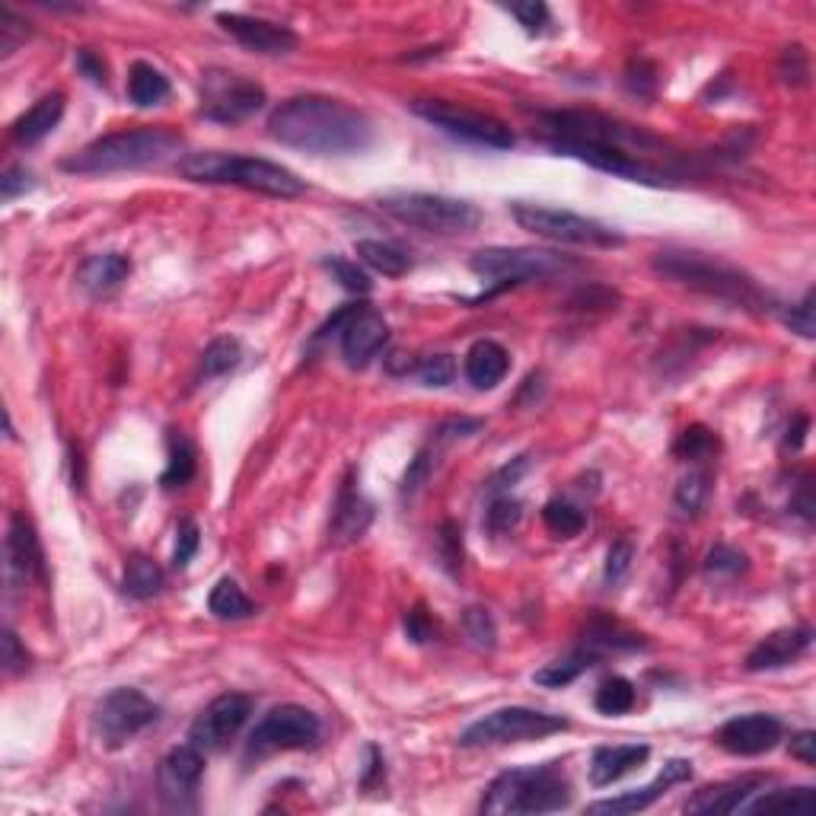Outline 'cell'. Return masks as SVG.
I'll list each match as a JSON object with an SVG mask.
<instances>
[{"instance_id":"obj_13","label":"cell","mask_w":816,"mask_h":816,"mask_svg":"<svg viewBox=\"0 0 816 816\" xmlns=\"http://www.w3.org/2000/svg\"><path fill=\"white\" fill-rule=\"evenodd\" d=\"M339 332L342 339V357L345 364L360 370L367 367L380 351L387 348L389 342V326L387 319L370 307H360V304H351V307H342L335 312L319 332H316V342Z\"/></svg>"},{"instance_id":"obj_20","label":"cell","mask_w":816,"mask_h":816,"mask_svg":"<svg viewBox=\"0 0 816 816\" xmlns=\"http://www.w3.org/2000/svg\"><path fill=\"white\" fill-rule=\"evenodd\" d=\"M784 734L781 721L772 714H740L731 718L721 731H718V743L734 753V756H762L769 749H776L778 740Z\"/></svg>"},{"instance_id":"obj_42","label":"cell","mask_w":816,"mask_h":816,"mask_svg":"<svg viewBox=\"0 0 816 816\" xmlns=\"http://www.w3.org/2000/svg\"><path fill=\"white\" fill-rule=\"evenodd\" d=\"M520 517H523V505L510 495H498L485 510V527H488V533L505 536L520 523Z\"/></svg>"},{"instance_id":"obj_40","label":"cell","mask_w":816,"mask_h":816,"mask_svg":"<svg viewBox=\"0 0 816 816\" xmlns=\"http://www.w3.org/2000/svg\"><path fill=\"white\" fill-rule=\"evenodd\" d=\"M705 498H708V472H689V475H683L679 478V485H676V495H673V505L676 510L683 513V517H696L705 505Z\"/></svg>"},{"instance_id":"obj_39","label":"cell","mask_w":816,"mask_h":816,"mask_svg":"<svg viewBox=\"0 0 816 816\" xmlns=\"http://www.w3.org/2000/svg\"><path fill=\"white\" fill-rule=\"evenodd\" d=\"M635 686L625 679V676H610V679H603L600 683V689H596V711L600 714H628L631 708H635Z\"/></svg>"},{"instance_id":"obj_4","label":"cell","mask_w":816,"mask_h":816,"mask_svg":"<svg viewBox=\"0 0 816 816\" xmlns=\"http://www.w3.org/2000/svg\"><path fill=\"white\" fill-rule=\"evenodd\" d=\"M651 265L666 281H676L689 291H699L705 297H714V300H724L731 307H743V310L753 312L769 310V294L749 274L731 269L724 262H714L701 252L666 249V252L654 256Z\"/></svg>"},{"instance_id":"obj_32","label":"cell","mask_w":816,"mask_h":816,"mask_svg":"<svg viewBox=\"0 0 816 816\" xmlns=\"http://www.w3.org/2000/svg\"><path fill=\"white\" fill-rule=\"evenodd\" d=\"M121 590L131 596V600H151L163 590V571L159 565L151 561L147 555L134 552L125 565V578H121Z\"/></svg>"},{"instance_id":"obj_19","label":"cell","mask_w":816,"mask_h":816,"mask_svg":"<svg viewBox=\"0 0 816 816\" xmlns=\"http://www.w3.org/2000/svg\"><path fill=\"white\" fill-rule=\"evenodd\" d=\"M217 23L224 33H230L243 48L256 55H291L297 48L294 29L272 23V20H259L246 13H217Z\"/></svg>"},{"instance_id":"obj_43","label":"cell","mask_w":816,"mask_h":816,"mask_svg":"<svg viewBox=\"0 0 816 816\" xmlns=\"http://www.w3.org/2000/svg\"><path fill=\"white\" fill-rule=\"evenodd\" d=\"M718 450V437L701 425H693V428L683 430L679 444H676V457L679 460H689V463H699V460H708L711 453Z\"/></svg>"},{"instance_id":"obj_46","label":"cell","mask_w":816,"mask_h":816,"mask_svg":"<svg viewBox=\"0 0 816 816\" xmlns=\"http://www.w3.org/2000/svg\"><path fill=\"white\" fill-rule=\"evenodd\" d=\"M778 74L788 86H804L807 78H811V64H807V51L804 45H791L781 51V61H778Z\"/></svg>"},{"instance_id":"obj_7","label":"cell","mask_w":816,"mask_h":816,"mask_svg":"<svg viewBox=\"0 0 816 816\" xmlns=\"http://www.w3.org/2000/svg\"><path fill=\"white\" fill-rule=\"evenodd\" d=\"M513 221L530 230L533 236H543L552 243H568V246H587V249H616L623 246L625 236L593 217L575 214L568 208H552L536 201H513L510 204Z\"/></svg>"},{"instance_id":"obj_9","label":"cell","mask_w":816,"mask_h":816,"mask_svg":"<svg viewBox=\"0 0 816 816\" xmlns=\"http://www.w3.org/2000/svg\"><path fill=\"white\" fill-rule=\"evenodd\" d=\"M568 731V718L548 714L536 708H498L475 724H469L460 734V746H501V743H527V740H543L552 734Z\"/></svg>"},{"instance_id":"obj_38","label":"cell","mask_w":816,"mask_h":816,"mask_svg":"<svg viewBox=\"0 0 816 816\" xmlns=\"http://www.w3.org/2000/svg\"><path fill=\"white\" fill-rule=\"evenodd\" d=\"M543 523L552 536H558V540H571V536H578L583 527H587V517H583L581 507H575L571 501L555 498V501H548V505L543 507Z\"/></svg>"},{"instance_id":"obj_47","label":"cell","mask_w":816,"mask_h":816,"mask_svg":"<svg viewBox=\"0 0 816 816\" xmlns=\"http://www.w3.org/2000/svg\"><path fill=\"white\" fill-rule=\"evenodd\" d=\"M437 548H440V561H444L447 571H457V568L463 565V530H460L453 520H447V523L440 527Z\"/></svg>"},{"instance_id":"obj_29","label":"cell","mask_w":816,"mask_h":816,"mask_svg":"<svg viewBox=\"0 0 816 816\" xmlns=\"http://www.w3.org/2000/svg\"><path fill=\"white\" fill-rule=\"evenodd\" d=\"M169 78L163 71H156L154 64L147 61H134L131 71H128V99L141 109H151V106H159L166 96H169Z\"/></svg>"},{"instance_id":"obj_45","label":"cell","mask_w":816,"mask_h":816,"mask_svg":"<svg viewBox=\"0 0 816 816\" xmlns=\"http://www.w3.org/2000/svg\"><path fill=\"white\" fill-rule=\"evenodd\" d=\"M415 374L425 387H450L457 377V360L453 354H428L415 364Z\"/></svg>"},{"instance_id":"obj_2","label":"cell","mask_w":816,"mask_h":816,"mask_svg":"<svg viewBox=\"0 0 816 816\" xmlns=\"http://www.w3.org/2000/svg\"><path fill=\"white\" fill-rule=\"evenodd\" d=\"M179 147H182V138L173 128L144 125V128L96 138L83 151L61 159V169L78 173V176H109V173H125V169L156 166L173 154H179Z\"/></svg>"},{"instance_id":"obj_8","label":"cell","mask_w":816,"mask_h":816,"mask_svg":"<svg viewBox=\"0 0 816 816\" xmlns=\"http://www.w3.org/2000/svg\"><path fill=\"white\" fill-rule=\"evenodd\" d=\"M548 128L555 131L558 144H593V147H616L625 154L644 159L648 151H658L661 141L648 134L644 128H631L600 113H552L545 116Z\"/></svg>"},{"instance_id":"obj_15","label":"cell","mask_w":816,"mask_h":816,"mask_svg":"<svg viewBox=\"0 0 816 816\" xmlns=\"http://www.w3.org/2000/svg\"><path fill=\"white\" fill-rule=\"evenodd\" d=\"M265 106V90L230 71H208L201 80V116L221 125H236Z\"/></svg>"},{"instance_id":"obj_33","label":"cell","mask_w":816,"mask_h":816,"mask_svg":"<svg viewBox=\"0 0 816 816\" xmlns=\"http://www.w3.org/2000/svg\"><path fill=\"white\" fill-rule=\"evenodd\" d=\"M208 610L211 616L224 619V623H236V619H249L256 613L252 600L243 593V587L234 581V578H221L214 583L211 596H208Z\"/></svg>"},{"instance_id":"obj_31","label":"cell","mask_w":816,"mask_h":816,"mask_svg":"<svg viewBox=\"0 0 816 816\" xmlns=\"http://www.w3.org/2000/svg\"><path fill=\"white\" fill-rule=\"evenodd\" d=\"M166 444H169V463H166V472H163L159 485H163V488H182V485L192 482L194 469H198L194 444L182 434V430H169Z\"/></svg>"},{"instance_id":"obj_28","label":"cell","mask_w":816,"mask_h":816,"mask_svg":"<svg viewBox=\"0 0 816 816\" xmlns=\"http://www.w3.org/2000/svg\"><path fill=\"white\" fill-rule=\"evenodd\" d=\"M128 274H131V262L121 252H99V256H90L80 262L78 284L86 294L99 297V294L116 291Z\"/></svg>"},{"instance_id":"obj_17","label":"cell","mask_w":816,"mask_h":816,"mask_svg":"<svg viewBox=\"0 0 816 816\" xmlns=\"http://www.w3.org/2000/svg\"><path fill=\"white\" fill-rule=\"evenodd\" d=\"M252 714V699L243 693H224L211 701L189 728V743H194L204 753L224 749L230 740L239 734V728L249 721Z\"/></svg>"},{"instance_id":"obj_18","label":"cell","mask_w":816,"mask_h":816,"mask_svg":"<svg viewBox=\"0 0 816 816\" xmlns=\"http://www.w3.org/2000/svg\"><path fill=\"white\" fill-rule=\"evenodd\" d=\"M689 778H693V762H689V759H670V762L661 769V776L654 778L651 784L635 788V791H625V794H619V797L596 801V804H590L587 811H590V814H606V816L641 814V811H648L654 801H661L670 788H676V784H683V781H689Z\"/></svg>"},{"instance_id":"obj_44","label":"cell","mask_w":816,"mask_h":816,"mask_svg":"<svg viewBox=\"0 0 816 816\" xmlns=\"http://www.w3.org/2000/svg\"><path fill=\"white\" fill-rule=\"evenodd\" d=\"M740 571H746V555L734 545H714L705 555V575L708 578H734Z\"/></svg>"},{"instance_id":"obj_56","label":"cell","mask_w":816,"mask_h":816,"mask_svg":"<svg viewBox=\"0 0 816 816\" xmlns=\"http://www.w3.org/2000/svg\"><path fill=\"white\" fill-rule=\"evenodd\" d=\"M482 428V422L478 418H447V422H440L437 428H434V444H453V440H460V437H469V434H475V430Z\"/></svg>"},{"instance_id":"obj_25","label":"cell","mask_w":816,"mask_h":816,"mask_svg":"<svg viewBox=\"0 0 816 816\" xmlns=\"http://www.w3.org/2000/svg\"><path fill=\"white\" fill-rule=\"evenodd\" d=\"M648 756H651V746H644V743L600 746V749H593V759H590V781L596 788H606V784L628 776L631 769L644 766Z\"/></svg>"},{"instance_id":"obj_26","label":"cell","mask_w":816,"mask_h":816,"mask_svg":"<svg viewBox=\"0 0 816 816\" xmlns=\"http://www.w3.org/2000/svg\"><path fill=\"white\" fill-rule=\"evenodd\" d=\"M61 116H64V93H48L13 121L10 134L16 144H39L42 138H48L58 128Z\"/></svg>"},{"instance_id":"obj_57","label":"cell","mask_w":816,"mask_h":816,"mask_svg":"<svg viewBox=\"0 0 816 816\" xmlns=\"http://www.w3.org/2000/svg\"><path fill=\"white\" fill-rule=\"evenodd\" d=\"M26 663H29L26 648H23V644H20V638L7 628V631H3V670L13 676V673L26 670Z\"/></svg>"},{"instance_id":"obj_41","label":"cell","mask_w":816,"mask_h":816,"mask_svg":"<svg viewBox=\"0 0 816 816\" xmlns=\"http://www.w3.org/2000/svg\"><path fill=\"white\" fill-rule=\"evenodd\" d=\"M463 631L478 651H492L498 644V625L492 619V613L482 606H469L463 613Z\"/></svg>"},{"instance_id":"obj_34","label":"cell","mask_w":816,"mask_h":816,"mask_svg":"<svg viewBox=\"0 0 816 816\" xmlns=\"http://www.w3.org/2000/svg\"><path fill=\"white\" fill-rule=\"evenodd\" d=\"M746 811L749 814H776V811H781V814L814 816L816 794L814 788H781V791H772V794H762Z\"/></svg>"},{"instance_id":"obj_36","label":"cell","mask_w":816,"mask_h":816,"mask_svg":"<svg viewBox=\"0 0 816 816\" xmlns=\"http://www.w3.org/2000/svg\"><path fill=\"white\" fill-rule=\"evenodd\" d=\"M583 644H587L590 651H596V654H603V651H638V648H644V641H641L638 635L625 631L623 625L606 623V619H593V623H590Z\"/></svg>"},{"instance_id":"obj_5","label":"cell","mask_w":816,"mask_h":816,"mask_svg":"<svg viewBox=\"0 0 816 816\" xmlns=\"http://www.w3.org/2000/svg\"><path fill=\"white\" fill-rule=\"evenodd\" d=\"M179 173L192 182L208 186H239L249 192L272 194V198H297L307 192L304 179L287 166L256 156H236L224 151H198L179 159Z\"/></svg>"},{"instance_id":"obj_52","label":"cell","mask_w":816,"mask_h":816,"mask_svg":"<svg viewBox=\"0 0 816 816\" xmlns=\"http://www.w3.org/2000/svg\"><path fill=\"white\" fill-rule=\"evenodd\" d=\"M507 13L527 29V33H543L548 26V7L540 0H527V3H510Z\"/></svg>"},{"instance_id":"obj_12","label":"cell","mask_w":816,"mask_h":816,"mask_svg":"<svg viewBox=\"0 0 816 816\" xmlns=\"http://www.w3.org/2000/svg\"><path fill=\"white\" fill-rule=\"evenodd\" d=\"M319 737H322L319 714H312L304 705H277L249 734L246 756L262 759V756H272L281 749H307V746H316Z\"/></svg>"},{"instance_id":"obj_53","label":"cell","mask_w":816,"mask_h":816,"mask_svg":"<svg viewBox=\"0 0 816 816\" xmlns=\"http://www.w3.org/2000/svg\"><path fill=\"white\" fill-rule=\"evenodd\" d=\"M631 558H635V548L628 540H619V543H613L610 548V555H606V568H603V578L606 583H619L628 575V568H631Z\"/></svg>"},{"instance_id":"obj_23","label":"cell","mask_w":816,"mask_h":816,"mask_svg":"<svg viewBox=\"0 0 816 816\" xmlns=\"http://www.w3.org/2000/svg\"><path fill=\"white\" fill-rule=\"evenodd\" d=\"M814 641V631L811 628H781V631H772L769 638H762L749 658H746V670L749 673H766V670H781L788 663H794Z\"/></svg>"},{"instance_id":"obj_14","label":"cell","mask_w":816,"mask_h":816,"mask_svg":"<svg viewBox=\"0 0 816 816\" xmlns=\"http://www.w3.org/2000/svg\"><path fill=\"white\" fill-rule=\"evenodd\" d=\"M159 718V708L154 701L147 699L144 693L138 689H113L106 699L96 705V718H93V728H96V737L103 746L109 749H118L125 746L128 740H134L141 731H147L151 724H156Z\"/></svg>"},{"instance_id":"obj_6","label":"cell","mask_w":816,"mask_h":816,"mask_svg":"<svg viewBox=\"0 0 816 816\" xmlns=\"http://www.w3.org/2000/svg\"><path fill=\"white\" fill-rule=\"evenodd\" d=\"M380 211L392 221L434 236L472 234L482 224V211L466 198L430 192H389L377 198Z\"/></svg>"},{"instance_id":"obj_54","label":"cell","mask_w":816,"mask_h":816,"mask_svg":"<svg viewBox=\"0 0 816 816\" xmlns=\"http://www.w3.org/2000/svg\"><path fill=\"white\" fill-rule=\"evenodd\" d=\"M198 545H201V533H198V527H194L192 520H182V523H179V533H176L173 565H176V568H186V565L194 558Z\"/></svg>"},{"instance_id":"obj_16","label":"cell","mask_w":816,"mask_h":816,"mask_svg":"<svg viewBox=\"0 0 816 816\" xmlns=\"http://www.w3.org/2000/svg\"><path fill=\"white\" fill-rule=\"evenodd\" d=\"M201 776H204V749H198L194 743H182L176 749H169L159 762V797L169 811H192L198 801V788H201Z\"/></svg>"},{"instance_id":"obj_11","label":"cell","mask_w":816,"mask_h":816,"mask_svg":"<svg viewBox=\"0 0 816 816\" xmlns=\"http://www.w3.org/2000/svg\"><path fill=\"white\" fill-rule=\"evenodd\" d=\"M412 113L430 121L434 128H440L444 134L457 138V141L478 144V147H495V151L513 147V131L507 128L501 118L475 113V109L447 103V99H415Z\"/></svg>"},{"instance_id":"obj_27","label":"cell","mask_w":816,"mask_h":816,"mask_svg":"<svg viewBox=\"0 0 816 816\" xmlns=\"http://www.w3.org/2000/svg\"><path fill=\"white\" fill-rule=\"evenodd\" d=\"M463 370H466V380L475 389H495L510 370V357L498 342L482 339V342H475L469 348Z\"/></svg>"},{"instance_id":"obj_30","label":"cell","mask_w":816,"mask_h":816,"mask_svg":"<svg viewBox=\"0 0 816 816\" xmlns=\"http://www.w3.org/2000/svg\"><path fill=\"white\" fill-rule=\"evenodd\" d=\"M596 661H600V654L590 651V648L583 644L578 651H571V654H565V658H558V661L545 663L543 670H536V673H533V683H536V686H545V689L571 686V683H575L581 673H587Z\"/></svg>"},{"instance_id":"obj_1","label":"cell","mask_w":816,"mask_h":816,"mask_svg":"<svg viewBox=\"0 0 816 816\" xmlns=\"http://www.w3.org/2000/svg\"><path fill=\"white\" fill-rule=\"evenodd\" d=\"M269 134L277 144L319 156H354L374 144V121L345 99L291 96L269 118Z\"/></svg>"},{"instance_id":"obj_62","label":"cell","mask_w":816,"mask_h":816,"mask_svg":"<svg viewBox=\"0 0 816 816\" xmlns=\"http://www.w3.org/2000/svg\"><path fill=\"white\" fill-rule=\"evenodd\" d=\"M807 428H811V422H807L804 415H797V418H794V425L788 428L784 450H801V447H804V440H807Z\"/></svg>"},{"instance_id":"obj_58","label":"cell","mask_w":816,"mask_h":816,"mask_svg":"<svg viewBox=\"0 0 816 816\" xmlns=\"http://www.w3.org/2000/svg\"><path fill=\"white\" fill-rule=\"evenodd\" d=\"M405 631H409V638L418 641V644H425V641L434 638V625H430L425 606H415V610L405 616Z\"/></svg>"},{"instance_id":"obj_61","label":"cell","mask_w":816,"mask_h":816,"mask_svg":"<svg viewBox=\"0 0 816 816\" xmlns=\"http://www.w3.org/2000/svg\"><path fill=\"white\" fill-rule=\"evenodd\" d=\"M527 457H520V460H513V466H505L495 478H492V485H488V492H505V488H510L523 472H527Z\"/></svg>"},{"instance_id":"obj_60","label":"cell","mask_w":816,"mask_h":816,"mask_svg":"<svg viewBox=\"0 0 816 816\" xmlns=\"http://www.w3.org/2000/svg\"><path fill=\"white\" fill-rule=\"evenodd\" d=\"M791 756L801 759L804 766H816V734L814 731H801L797 737H791Z\"/></svg>"},{"instance_id":"obj_21","label":"cell","mask_w":816,"mask_h":816,"mask_svg":"<svg viewBox=\"0 0 816 816\" xmlns=\"http://www.w3.org/2000/svg\"><path fill=\"white\" fill-rule=\"evenodd\" d=\"M374 523V505L360 495L357 488V472L351 469L348 475L342 478L339 498L332 507V520H329V540L335 545H351L357 543Z\"/></svg>"},{"instance_id":"obj_59","label":"cell","mask_w":816,"mask_h":816,"mask_svg":"<svg viewBox=\"0 0 816 816\" xmlns=\"http://www.w3.org/2000/svg\"><path fill=\"white\" fill-rule=\"evenodd\" d=\"M78 71L90 80V83L106 86V64H103V58H96L90 48H80L78 51Z\"/></svg>"},{"instance_id":"obj_49","label":"cell","mask_w":816,"mask_h":816,"mask_svg":"<svg viewBox=\"0 0 816 816\" xmlns=\"http://www.w3.org/2000/svg\"><path fill=\"white\" fill-rule=\"evenodd\" d=\"M26 39H29L26 23L10 7H3L0 10V55H13Z\"/></svg>"},{"instance_id":"obj_37","label":"cell","mask_w":816,"mask_h":816,"mask_svg":"<svg viewBox=\"0 0 816 816\" xmlns=\"http://www.w3.org/2000/svg\"><path fill=\"white\" fill-rule=\"evenodd\" d=\"M239 360H243V348H239V342L236 339H214L204 354H201V367H198V377L201 380H214V377H224V374H230L239 367Z\"/></svg>"},{"instance_id":"obj_50","label":"cell","mask_w":816,"mask_h":816,"mask_svg":"<svg viewBox=\"0 0 816 816\" xmlns=\"http://www.w3.org/2000/svg\"><path fill=\"white\" fill-rule=\"evenodd\" d=\"M430 469H434V457H430V447H425L415 453V460L409 463L405 475H402V498H412L422 492V485L430 478Z\"/></svg>"},{"instance_id":"obj_48","label":"cell","mask_w":816,"mask_h":816,"mask_svg":"<svg viewBox=\"0 0 816 816\" xmlns=\"http://www.w3.org/2000/svg\"><path fill=\"white\" fill-rule=\"evenodd\" d=\"M814 300H816V294L814 291H807L801 304H794L791 310H784V316H781V319H784V326H788L791 332H797L801 339H814L816 335Z\"/></svg>"},{"instance_id":"obj_24","label":"cell","mask_w":816,"mask_h":816,"mask_svg":"<svg viewBox=\"0 0 816 816\" xmlns=\"http://www.w3.org/2000/svg\"><path fill=\"white\" fill-rule=\"evenodd\" d=\"M766 784L762 776H743L721 784H708L686 801V814H737L740 807Z\"/></svg>"},{"instance_id":"obj_55","label":"cell","mask_w":816,"mask_h":816,"mask_svg":"<svg viewBox=\"0 0 816 816\" xmlns=\"http://www.w3.org/2000/svg\"><path fill=\"white\" fill-rule=\"evenodd\" d=\"M33 186H36V182H33V173H29V169L10 166V169H3V176H0V198H3V201H13V198L29 192Z\"/></svg>"},{"instance_id":"obj_51","label":"cell","mask_w":816,"mask_h":816,"mask_svg":"<svg viewBox=\"0 0 816 816\" xmlns=\"http://www.w3.org/2000/svg\"><path fill=\"white\" fill-rule=\"evenodd\" d=\"M326 269L335 274V277L342 281V287L351 291V294H367V291L374 287L370 277L360 272L354 262H348V259H335V256H332V259H326Z\"/></svg>"},{"instance_id":"obj_3","label":"cell","mask_w":816,"mask_h":816,"mask_svg":"<svg viewBox=\"0 0 816 816\" xmlns=\"http://www.w3.org/2000/svg\"><path fill=\"white\" fill-rule=\"evenodd\" d=\"M575 791L561 762L520 766L501 772L488 784L482 797V814L488 816H530L555 814L571 804Z\"/></svg>"},{"instance_id":"obj_35","label":"cell","mask_w":816,"mask_h":816,"mask_svg":"<svg viewBox=\"0 0 816 816\" xmlns=\"http://www.w3.org/2000/svg\"><path fill=\"white\" fill-rule=\"evenodd\" d=\"M357 259L364 265H370L374 272L387 274V277H402L412 269V259L399 246L383 243V239H360L357 243Z\"/></svg>"},{"instance_id":"obj_22","label":"cell","mask_w":816,"mask_h":816,"mask_svg":"<svg viewBox=\"0 0 816 816\" xmlns=\"http://www.w3.org/2000/svg\"><path fill=\"white\" fill-rule=\"evenodd\" d=\"M7 575L10 581L23 583L45 578V555L36 527L23 513H13L7 527Z\"/></svg>"},{"instance_id":"obj_10","label":"cell","mask_w":816,"mask_h":816,"mask_svg":"<svg viewBox=\"0 0 816 816\" xmlns=\"http://www.w3.org/2000/svg\"><path fill=\"white\" fill-rule=\"evenodd\" d=\"M469 269L478 277H485V281H495L498 287H513V284H523V281L568 272V269H575V262L568 256H558V252H548V249L492 246V249H478L469 259Z\"/></svg>"}]
</instances>
